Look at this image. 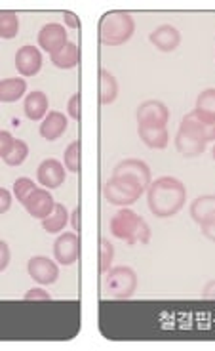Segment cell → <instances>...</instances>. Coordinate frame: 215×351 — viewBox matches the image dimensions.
Returning <instances> with one entry per match:
<instances>
[{
    "mask_svg": "<svg viewBox=\"0 0 215 351\" xmlns=\"http://www.w3.org/2000/svg\"><path fill=\"white\" fill-rule=\"evenodd\" d=\"M185 201H187V187L173 176L158 178L147 189V206L156 218H172L181 212Z\"/></svg>",
    "mask_w": 215,
    "mask_h": 351,
    "instance_id": "1",
    "label": "cell"
},
{
    "mask_svg": "<svg viewBox=\"0 0 215 351\" xmlns=\"http://www.w3.org/2000/svg\"><path fill=\"white\" fill-rule=\"evenodd\" d=\"M111 235L128 245H147L151 241V228L139 214L121 208L111 219Z\"/></svg>",
    "mask_w": 215,
    "mask_h": 351,
    "instance_id": "2",
    "label": "cell"
},
{
    "mask_svg": "<svg viewBox=\"0 0 215 351\" xmlns=\"http://www.w3.org/2000/svg\"><path fill=\"white\" fill-rule=\"evenodd\" d=\"M136 23L134 18L124 10L105 12L99 19V43L105 46H121L134 36Z\"/></svg>",
    "mask_w": 215,
    "mask_h": 351,
    "instance_id": "3",
    "label": "cell"
},
{
    "mask_svg": "<svg viewBox=\"0 0 215 351\" xmlns=\"http://www.w3.org/2000/svg\"><path fill=\"white\" fill-rule=\"evenodd\" d=\"M138 273L129 265H116L105 273L103 294L114 300L131 298L138 290Z\"/></svg>",
    "mask_w": 215,
    "mask_h": 351,
    "instance_id": "4",
    "label": "cell"
},
{
    "mask_svg": "<svg viewBox=\"0 0 215 351\" xmlns=\"http://www.w3.org/2000/svg\"><path fill=\"white\" fill-rule=\"evenodd\" d=\"M145 187H141L128 178H114L112 176L109 182L103 185V197L114 206H131L134 202L139 201V197L145 193Z\"/></svg>",
    "mask_w": 215,
    "mask_h": 351,
    "instance_id": "5",
    "label": "cell"
},
{
    "mask_svg": "<svg viewBox=\"0 0 215 351\" xmlns=\"http://www.w3.org/2000/svg\"><path fill=\"white\" fill-rule=\"evenodd\" d=\"M80 248H82L80 235H77L75 231H63L60 237L55 239V243H53L55 262L63 265V267H69L75 262H78Z\"/></svg>",
    "mask_w": 215,
    "mask_h": 351,
    "instance_id": "6",
    "label": "cell"
},
{
    "mask_svg": "<svg viewBox=\"0 0 215 351\" xmlns=\"http://www.w3.org/2000/svg\"><path fill=\"white\" fill-rule=\"evenodd\" d=\"M112 176L114 178H128V180L136 182L141 187H145V189H149V185L153 184L151 182V178H153L151 168H149L147 162L139 160V158H126V160L118 162L114 167V170H112Z\"/></svg>",
    "mask_w": 215,
    "mask_h": 351,
    "instance_id": "7",
    "label": "cell"
},
{
    "mask_svg": "<svg viewBox=\"0 0 215 351\" xmlns=\"http://www.w3.org/2000/svg\"><path fill=\"white\" fill-rule=\"evenodd\" d=\"M27 273L35 282L42 285V287H48V285H53L58 281L60 267H58V263L50 260V258H46V256H33L27 262Z\"/></svg>",
    "mask_w": 215,
    "mask_h": 351,
    "instance_id": "8",
    "label": "cell"
},
{
    "mask_svg": "<svg viewBox=\"0 0 215 351\" xmlns=\"http://www.w3.org/2000/svg\"><path fill=\"white\" fill-rule=\"evenodd\" d=\"M170 109L158 99H147L138 107V126H166Z\"/></svg>",
    "mask_w": 215,
    "mask_h": 351,
    "instance_id": "9",
    "label": "cell"
},
{
    "mask_svg": "<svg viewBox=\"0 0 215 351\" xmlns=\"http://www.w3.org/2000/svg\"><path fill=\"white\" fill-rule=\"evenodd\" d=\"M65 178H67V168L58 158H46L36 170V180L44 189H58L65 184Z\"/></svg>",
    "mask_w": 215,
    "mask_h": 351,
    "instance_id": "10",
    "label": "cell"
},
{
    "mask_svg": "<svg viewBox=\"0 0 215 351\" xmlns=\"http://www.w3.org/2000/svg\"><path fill=\"white\" fill-rule=\"evenodd\" d=\"M69 44L67 40V31L61 23H48L38 31V46L42 48L44 52H48L50 56L58 53Z\"/></svg>",
    "mask_w": 215,
    "mask_h": 351,
    "instance_id": "11",
    "label": "cell"
},
{
    "mask_svg": "<svg viewBox=\"0 0 215 351\" xmlns=\"http://www.w3.org/2000/svg\"><path fill=\"white\" fill-rule=\"evenodd\" d=\"M42 67V53L36 46L25 44L16 52V69L23 77H35Z\"/></svg>",
    "mask_w": 215,
    "mask_h": 351,
    "instance_id": "12",
    "label": "cell"
},
{
    "mask_svg": "<svg viewBox=\"0 0 215 351\" xmlns=\"http://www.w3.org/2000/svg\"><path fill=\"white\" fill-rule=\"evenodd\" d=\"M25 210L29 216H33L36 219L48 218L55 208V201H53L52 193L48 189H35L33 193L29 195V199L23 202Z\"/></svg>",
    "mask_w": 215,
    "mask_h": 351,
    "instance_id": "13",
    "label": "cell"
},
{
    "mask_svg": "<svg viewBox=\"0 0 215 351\" xmlns=\"http://www.w3.org/2000/svg\"><path fill=\"white\" fill-rule=\"evenodd\" d=\"M149 40H151V44H153L155 48H158L160 52L170 53L181 44V33L173 25H168V23H166V25L156 27L155 31L149 35Z\"/></svg>",
    "mask_w": 215,
    "mask_h": 351,
    "instance_id": "14",
    "label": "cell"
},
{
    "mask_svg": "<svg viewBox=\"0 0 215 351\" xmlns=\"http://www.w3.org/2000/svg\"><path fill=\"white\" fill-rule=\"evenodd\" d=\"M179 130L187 132V134L194 136V138H198V140L206 141V143L207 141H215V126L202 123L194 111L189 114H185V117L181 119Z\"/></svg>",
    "mask_w": 215,
    "mask_h": 351,
    "instance_id": "15",
    "label": "cell"
},
{
    "mask_svg": "<svg viewBox=\"0 0 215 351\" xmlns=\"http://www.w3.org/2000/svg\"><path fill=\"white\" fill-rule=\"evenodd\" d=\"M67 117L60 111H50L46 114V119L40 124V136L44 140L48 141H55L60 140L61 136L65 134L67 130Z\"/></svg>",
    "mask_w": 215,
    "mask_h": 351,
    "instance_id": "16",
    "label": "cell"
},
{
    "mask_svg": "<svg viewBox=\"0 0 215 351\" xmlns=\"http://www.w3.org/2000/svg\"><path fill=\"white\" fill-rule=\"evenodd\" d=\"M48 106H50L48 96L44 92H40V90H35V92L27 94L23 111H25L29 121H44L46 114H48Z\"/></svg>",
    "mask_w": 215,
    "mask_h": 351,
    "instance_id": "17",
    "label": "cell"
},
{
    "mask_svg": "<svg viewBox=\"0 0 215 351\" xmlns=\"http://www.w3.org/2000/svg\"><path fill=\"white\" fill-rule=\"evenodd\" d=\"M139 138L151 149H166L168 147V130L166 126H138Z\"/></svg>",
    "mask_w": 215,
    "mask_h": 351,
    "instance_id": "18",
    "label": "cell"
},
{
    "mask_svg": "<svg viewBox=\"0 0 215 351\" xmlns=\"http://www.w3.org/2000/svg\"><path fill=\"white\" fill-rule=\"evenodd\" d=\"M194 113L202 123L215 126V88H207L204 92H200V96L197 97Z\"/></svg>",
    "mask_w": 215,
    "mask_h": 351,
    "instance_id": "19",
    "label": "cell"
},
{
    "mask_svg": "<svg viewBox=\"0 0 215 351\" xmlns=\"http://www.w3.org/2000/svg\"><path fill=\"white\" fill-rule=\"evenodd\" d=\"M190 218L194 219L198 226L204 223L206 219L215 218V195L197 197L190 204Z\"/></svg>",
    "mask_w": 215,
    "mask_h": 351,
    "instance_id": "20",
    "label": "cell"
},
{
    "mask_svg": "<svg viewBox=\"0 0 215 351\" xmlns=\"http://www.w3.org/2000/svg\"><path fill=\"white\" fill-rule=\"evenodd\" d=\"M67 223H71V216L67 206L61 204V202H55V208H53L52 214L48 218L42 219V229L46 233L58 235V233H63V229H65Z\"/></svg>",
    "mask_w": 215,
    "mask_h": 351,
    "instance_id": "21",
    "label": "cell"
},
{
    "mask_svg": "<svg viewBox=\"0 0 215 351\" xmlns=\"http://www.w3.org/2000/svg\"><path fill=\"white\" fill-rule=\"evenodd\" d=\"M175 147L183 157H198L206 151V141L198 140L187 132H177L175 136Z\"/></svg>",
    "mask_w": 215,
    "mask_h": 351,
    "instance_id": "22",
    "label": "cell"
},
{
    "mask_svg": "<svg viewBox=\"0 0 215 351\" xmlns=\"http://www.w3.org/2000/svg\"><path fill=\"white\" fill-rule=\"evenodd\" d=\"M52 63L61 71H69L75 69L77 65H80V50L75 43H69L63 50H60L58 53L50 56Z\"/></svg>",
    "mask_w": 215,
    "mask_h": 351,
    "instance_id": "23",
    "label": "cell"
},
{
    "mask_svg": "<svg viewBox=\"0 0 215 351\" xmlns=\"http://www.w3.org/2000/svg\"><path fill=\"white\" fill-rule=\"evenodd\" d=\"M118 96V82L107 69H99V104L111 106Z\"/></svg>",
    "mask_w": 215,
    "mask_h": 351,
    "instance_id": "24",
    "label": "cell"
},
{
    "mask_svg": "<svg viewBox=\"0 0 215 351\" xmlns=\"http://www.w3.org/2000/svg\"><path fill=\"white\" fill-rule=\"evenodd\" d=\"M27 82L23 79H4L0 82V99L2 104H14L25 96Z\"/></svg>",
    "mask_w": 215,
    "mask_h": 351,
    "instance_id": "25",
    "label": "cell"
},
{
    "mask_svg": "<svg viewBox=\"0 0 215 351\" xmlns=\"http://www.w3.org/2000/svg\"><path fill=\"white\" fill-rule=\"evenodd\" d=\"M19 33V18L14 10H2L0 12V36L4 40H12Z\"/></svg>",
    "mask_w": 215,
    "mask_h": 351,
    "instance_id": "26",
    "label": "cell"
},
{
    "mask_svg": "<svg viewBox=\"0 0 215 351\" xmlns=\"http://www.w3.org/2000/svg\"><path fill=\"white\" fill-rule=\"evenodd\" d=\"M80 158H82V143H80V140L73 141L69 147L65 149L63 165L73 174H80V170H82V160Z\"/></svg>",
    "mask_w": 215,
    "mask_h": 351,
    "instance_id": "27",
    "label": "cell"
},
{
    "mask_svg": "<svg viewBox=\"0 0 215 351\" xmlns=\"http://www.w3.org/2000/svg\"><path fill=\"white\" fill-rule=\"evenodd\" d=\"M112 260H114V246L109 239H99V267L97 271L105 275L112 267Z\"/></svg>",
    "mask_w": 215,
    "mask_h": 351,
    "instance_id": "28",
    "label": "cell"
},
{
    "mask_svg": "<svg viewBox=\"0 0 215 351\" xmlns=\"http://www.w3.org/2000/svg\"><path fill=\"white\" fill-rule=\"evenodd\" d=\"M27 157H29V145H27V141L18 140L16 141V147L12 149L8 157L4 158V165H8V167H21L25 162Z\"/></svg>",
    "mask_w": 215,
    "mask_h": 351,
    "instance_id": "29",
    "label": "cell"
},
{
    "mask_svg": "<svg viewBox=\"0 0 215 351\" xmlns=\"http://www.w3.org/2000/svg\"><path fill=\"white\" fill-rule=\"evenodd\" d=\"M35 189H38V187H36L33 180H29V178H18V180L14 182V189H12V191H14V197L23 204V202L29 199V195L33 193Z\"/></svg>",
    "mask_w": 215,
    "mask_h": 351,
    "instance_id": "30",
    "label": "cell"
},
{
    "mask_svg": "<svg viewBox=\"0 0 215 351\" xmlns=\"http://www.w3.org/2000/svg\"><path fill=\"white\" fill-rule=\"evenodd\" d=\"M16 141L18 140H16L8 130L0 132V158H2V160L8 157L10 153H12V149L16 147Z\"/></svg>",
    "mask_w": 215,
    "mask_h": 351,
    "instance_id": "31",
    "label": "cell"
},
{
    "mask_svg": "<svg viewBox=\"0 0 215 351\" xmlns=\"http://www.w3.org/2000/svg\"><path fill=\"white\" fill-rule=\"evenodd\" d=\"M67 113H69L73 121L80 123V119H82V96H80V92L71 96L69 106H67Z\"/></svg>",
    "mask_w": 215,
    "mask_h": 351,
    "instance_id": "32",
    "label": "cell"
},
{
    "mask_svg": "<svg viewBox=\"0 0 215 351\" xmlns=\"http://www.w3.org/2000/svg\"><path fill=\"white\" fill-rule=\"evenodd\" d=\"M23 300H25V302H50V300H52V294L46 289H42V287H36V289L27 290Z\"/></svg>",
    "mask_w": 215,
    "mask_h": 351,
    "instance_id": "33",
    "label": "cell"
},
{
    "mask_svg": "<svg viewBox=\"0 0 215 351\" xmlns=\"http://www.w3.org/2000/svg\"><path fill=\"white\" fill-rule=\"evenodd\" d=\"M200 231H202V235H204L207 241L215 243V218L206 219L204 223H200Z\"/></svg>",
    "mask_w": 215,
    "mask_h": 351,
    "instance_id": "34",
    "label": "cell"
},
{
    "mask_svg": "<svg viewBox=\"0 0 215 351\" xmlns=\"http://www.w3.org/2000/svg\"><path fill=\"white\" fill-rule=\"evenodd\" d=\"M10 265V246L8 243L0 241V271H6Z\"/></svg>",
    "mask_w": 215,
    "mask_h": 351,
    "instance_id": "35",
    "label": "cell"
},
{
    "mask_svg": "<svg viewBox=\"0 0 215 351\" xmlns=\"http://www.w3.org/2000/svg\"><path fill=\"white\" fill-rule=\"evenodd\" d=\"M12 206V195H10L8 189H0V214H6Z\"/></svg>",
    "mask_w": 215,
    "mask_h": 351,
    "instance_id": "36",
    "label": "cell"
},
{
    "mask_svg": "<svg viewBox=\"0 0 215 351\" xmlns=\"http://www.w3.org/2000/svg\"><path fill=\"white\" fill-rule=\"evenodd\" d=\"M80 219H82V208L77 206L73 214H71V226H73V231L80 235V231H82V223H80Z\"/></svg>",
    "mask_w": 215,
    "mask_h": 351,
    "instance_id": "37",
    "label": "cell"
},
{
    "mask_svg": "<svg viewBox=\"0 0 215 351\" xmlns=\"http://www.w3.org/2000/svg\"><path fill=\"white\" fill-rule=\"evenodd\" d=\"M63 19H65V23L69 27H73V29H78V27H80V18H78L75 12H65V14H63Z\"/></svg>",
    "mask_w": 215,
    "mask_h": 351,
    "instance_id": "38",
    "label": "cell"
},
{
    "mask_svg": "<svg viewBox=\"0 0 215 351\" xmlns=\"http://www.w3.org/2000/svg\"><path fill=\"white\" fill-rule=\"evenodd\" d=\"M202 296L207 300H215V281H210L202 290Z\"/></svg>",
    "mask_w": 215,
    "mask_h": 351,
    "instance_id": "39",
    "label": "cell"
},
{
    "mask_svg": "<svg viewBox=\"0 0 215 351\" xmlns=\"http://www.w3.org/2000/svg\"><path fill=\"white\" fill-rule=\"evenodd\" d=\"M212 157H214V160H215V145H214V151H212Z\"/></svg>",
    "mask_w": 215,
    "mask_h": 351,
    "instance_id": "40",
    "label": "cell"
}]
</instances>
